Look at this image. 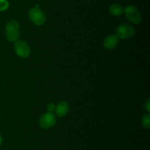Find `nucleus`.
Returning a JSON list of instances; mask_svg holds the SVG:
<instances>
[{
    "instance_id": "obj_2",
    "label": "nucleus",
    "mask_w": 150,
    "mask_h": 150,
    "mask_svg": "<svg viewBox=\"0 0 150 150\" xmlns=\"http://www.w3.org/2000/svg\"><path fill=\"white\" fill-rule=\"evenodd\" d=\"M124 13L125 14L126 18L135 24H139L142 21V15L136 6L128 5L125 9Z\"/></svg>"
},
{
    "instance_id": "obj_6",
    "label": "nucleus",
    "mask_w": 150,
    "mask_h": 150,
    "mask_svg": "<svg viewBox=\"0 0 150 150\" xmlns=\"http://www.w3.org/2000/svg\"><path fill=\"white\" fill-rule=\"evenodd\" d=\"M57 122L56 116L54 113L48 112L42 115L40 119V125L43 129H48L55 125Z\"/></svg>"
},
{
    "instance_id": "obj_12",
    "label": "nucleus",
    "mask_w": 150,
    "mask_h": 150,
    "mask_svg": "<svg viewBox=\"0 0 150 150\" xmlns=\"http://www.w3.org/2000/svg\"><path fill=\"white\" fill-rule=\"evenodd\" d=\"M56 106L54 103H49L47 106V110H48V112H51V113H53L54 111H55Z\"/></svg>"
},
{
    "instance_id": "obj_5",
    "label": "nucleus",
    "mask_w": 150,
    "mask_h": 150,
    "mask_svg": "<svg viewBox=\"0 0 150 150\" xmlns=\"http://www.w3.org/2000/svg\"><path fill=\"white\" fill-rule=\"evenodd\" d=\"M135 28L133 26L127 24H122L120 25L116 29V34L118 38L122 39H125V38H130L133 36L135 34Z\"/></svg>"
},
{
    "instance_id": "obj_10",
    "label": "nucleus",
    "mask_w": 150,
    "mask_h": 150,
    "mask_svg": "<svg viewBox=\"0 0 150 150\" xmlns=\"http://www.w3.org/2000/svg\"><path fill=\"white\" fill-rule=\"evenodd\" d=\"M142 125L146 129H149L150 127V115L149 114H145L142 118Z\"/></svg>"
},
{
    "instance_id": "obj_13",
    "label": "nucleus",
    "mask_w": 150,
    "mask_h": 150,
    "mask_svg": "<svg viewBox=\"0 0 150 150\" xmlns=\"http://www.w3.org/2000/svg\"><path fill=\"white\" fill-rule=\"evenodd\" d=\"M144 107L146 109V110H147V111H150V101H149V99H148L147 101H146V104H144Z\"/></svg>"
},
{
    "instance_id": "obj_8",
    "label": "nucleus",
    "mask_w": 150,
    "mask_h": 150,
    "mask_svg": "<svg viewBox=\"0 0 150 150\" xmlns=\"http://www.w3.org/2000/svg\"><path fill=\"white\" fill-rule=\"evenodd\" d=\"M119 38L115 35H111L104 40V47L107 49H114L118 46Z\"/></svg>"
},
{
    "instance_id": "obj_9",
    "label": "nucleus",
    "mask_w": 150,
    "mask_h": 150,
    "mask_svg": "<svg viewBox=\"0 0 150 150\" xmlns=\"http://www.w3.org/2000/svg\"><path fill=\"white\" fill-rule=\"evenodd\" d=\"M125 9L121 4H114L110 7L109 12L112 16H120L124 13Z\"/></svg>"
},
{
    "instance_id": "obj_1",
    "label": "nucleus",
    "mask_w": 150,
    "mask_h": 150,
    "mask_svg": "<svg viewBox=\"0 0 150 150\" xmlns=\"http://www.w3.org/2000/svg\"><path fill=\"white\" fill-rule=\"evenodd\" d=\"M6 38L10 42H15L18 40L20 33V26L17 21L12 20L6 25Z\"/></svg>"
},
{
    "instance_id": "obj_4",
    "label": "nucleus",
    "mask_w": 150,
    "mask_h": 150,
    "mask_svg": "<svg viewBox=\"0 0 150 150\" xmlns=\"http://www.w3.org/2000/svg\"><path fill=\"white\" fill-rule=\"evenodd\" d=\"M14 49L18 56L23 58H26L30 55L31 49L29 44L24 41L17 40L15 41Z\"/></svg>"
},
{
    "instance_id": "obj_11",
    "label": "nucleus",
    "mask_w": 150,
    "mask_h": 150,
    "mask_svg": "<svg viewBox=\"0 0 150 150\" xmlns=\"http://www.w3.org/2000/svg\"><path fill=\"white\" fill-rule=\"evenodd\" d=\"M9 7V2L7 0H0V12L7 10Z\"/></svg>"
},
{
    "instance_id": "obj_7",
    "label": "nucleus",
    "mask_w": 150,
    "mask_h": 150,
    "mask_svg": "<svg viewBox=\"0 0 150 150\" xmlns=\"http://www.w3.org/2000/svg\"><path fill=\"white\" fill-rule=\"evenodd\" d=\"M69 110H70V107H69L68 103L64 101L59 102L55 108L56 114L59 117H63V116H66L68 113Z\"/></svg>"
},
{
    "instance_id": "obj_14",
    "label": "nucleus",
    "mask_w": 150,
    "mask_h": 150,
    "mask_svg": "<svg viewBox=\"0 0 150 150\" xmlns=\"http://www.w3.org/2000/svg\"><path fill=\"white\" fill-rule=\"evenodd\" d=\"M1 143H2V138H1V136L0 135V145L1 144Z\"/></svg>"
},
{
    "instance_id": "obj_3",
    "label": "nucleus",
    "mask_w": 150,
    "mask_h": 150,
    "mask_svg": "<svg viewBox=\"0 0 150 150\" xmlns=\"http://www.w3.org/2000/svg\"><path fill=\"white\" fill-rule=\"evenodd\" d=\"M29 17L30 20L38 26L44 24L46 20L45 14L38 7H33L29 10Z\"/></svg>"
}]
</instances>
